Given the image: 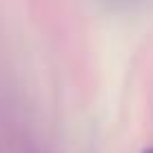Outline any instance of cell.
<instances>
[{"instance_id": "cell-1", "label": "cell", "mask_w": 153, "mask_h": 153, "mask_svg": "<svg viewBox=\"0 0 153 153\" xmlns=\"http://www.w3.org/2000/svg\"><path fill=\"white\" fill-rule=\"evenodd\" d=\"M142 153H153V149H144V151H142Z\"/></svg>"}]
</instances>
